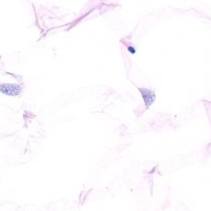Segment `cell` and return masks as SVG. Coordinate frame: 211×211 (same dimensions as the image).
<instances>
[{
    "label": "cell",
    "instance_id": "cell-1",
    "mask_svg": "<svg viewBox=\"0 0 211 211\" xmlns=\"http://www.w3.org/2000/svg\"><path fill=\"white\" fill-rule=\"evenodd\" d=\"M0 91L6 95H18L21 92V87L17 85L11 84H3L0 85Z\"/></svg>",
    "mask_w": 211,
    "mask_h": 211
}]
</instances>
